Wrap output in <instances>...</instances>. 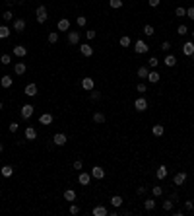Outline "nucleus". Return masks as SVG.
Segmentation results:
<instances>
[{"instance_id": "obj_30", "label": "nucleus", "mask_w": 194, "mask_h": 216, "mask_svg": "<svg viewBox=\"0 0 194 216\" xmlns=\"http://www.w3.org/2000/svg\"><path fill=\"white\" fill-rule=\"evenodd\" d=\"M144 208H146V210H153V208H155V201H153V199L144 201Z\"/></svg>"}, {"instance_id": "obj_32", "label": "nucleus", "mask_w": 194, "mask_h": 216, "mask_svg": "<svg viewBox=\"0 0 194 216\" xmlns=\"http://www.w3.org/2000/svg\"><path fill=\"white\" fill-rule=\"evenodd\" d=\"M93 121H95V123H105V115L103 113H93Z\"/></svg>"}, {"instance_id": "obj_18", "label": "nucleus", "mask_w": 194, "mask_h": 216, "mask_svg": "<svg viewBox=\"0 0 194 216\" xmlns=\"http://www.w3.org/2000/svg\"><path fill=\"white\" fill-rule=\"evenodd\" d=\"M151 133H153V136H163V133H165L163 125H153V129H151Z\"/></svg>"}, {"instance_id": "obj_16", "label": "nucleus", "mask_w": 194, "mask_h": 216, "mask_svg": "<svg viewBox=\"0 0 194 216\" xmlns=\"http://www.w3.org/2000/svg\"><path fill=\"white\" fill-rule=\"evenodd\" d=\"M39 123H41V125H51V123H52V115H51V113H43V115L39 117Z\"/></svg>"}, {"instance_id": "obj_33", "label": "nucleus", "mask_w": 194, "mask_h": 216, "mask_svg": "<svg viewBox=\"0 0 194 216\" xmlns=\"http://www.w3.org/2000/svg\"><path fill=\"white\" fill-rule=\"evenodd\" d=\"M144 33H146V35H148V37H151V35H153V33H155V29H153V27H151V25L148 24V25H144Z\"/></svg>"}, {"instance_id": "obj_24", "label": "nucleus", "mask_w": 194, "mask_h": 216, "mask_svg": "<svg viewBox=\"0 0 194 216\" xmlns=\"http://www.w3.org/2000/svg\"><path fill=\"white\" fill-rule=\"evenodd\" d=\"M0 173H2L4 177H12V173H14V167H12V166H4L2 170H0Z\"/></svg>"}, {"instance_id": "obj_12", "label": "nucleus", "mask_w": 194, "mask_h": 216, "mask_svg": "<svg viewBox=\"0 0 194 216\" xmlns=\"http://www.w3.org/2000/svg\"><path fill=\"white\" fill-rule=\"evenodd\" d=\"M35 138H37V130L33 127H27L25 129V140H35Z\"/></svg>"}, {"instance_id": "obj_48", "label": "nucleus", "mask_w": 194, "mask_h": 216, "mask_svg": "<svg viewBox=\"0 0 194 216\" xmlns=\"http://www.w3.org/2000/svg\"><path fill=\"white\" fill-rule=\"evenodd\" d=\"M4 20H6V22H10V20H14V14L12 12H4V16H2Z\"/></svg>"}, {"instance_id": "obj_20", "label": "nucleus", "mask_w": 194, "mask_h": 216, "mask_svg": "<svg viewBox=\"0 0 194 216\" xmlns=\"http://www.w3.org/2000/svg\"><path fill=\"white\" fill-rule=\"evenodd\" d=\"M80 51H82V55H83V57H91V55H93L91 45H82V47H80Z\"/></svg>"}, {"instance_id": "obj_46", "label": "nucleus", "mask_w": 194, "mask_h": 216, "mask_svg": "<svg viewBox=\"0 0 194 216\" xmlns=\"http://www.w3.org/2000/svg\"><path fill=\"white\" fill-rule=\"evenodd\" d=\"M192 208H194V203L190 201V199H188V201L185 203V210H192Z\"/></svg>"}, {"instance_id": "obj_34", "label": "nucleus", "mask_w": 194, "mask_h": 216, "mask_svg": "<svg viewBox=\"0 0 194 216\" xmlns=\"http://www.w3.org/2000/svg\"><path fill=\"white\" fill-rule=\"evenodd\" d=\"M120 47H130V43H132V41H130V37H126V35H124V37H120Z\"/></svg>"}, {"instance_id": "obj_40", "label": "nucleus", "mask_w": 194, "mask_h": 216, "mask_svg": "<svg viewBox=\"0 0 194 216\" xmlns=\"http://www.w3.org/2000/svg\"><path fill=\"white\" fill-rule=\"evenodd\" d=\"M175 14H177V18H185V16H186V10H185V8H177Z\"/></svg>"}, {"instance_id": "obj_5", "label": "nucleus", "mask_w": 194, "mask_h": 216, "mask_svg": "<svg viewBox=\"0 0 194 216\" xmlns=\"http://www.w3.org/2000/svg\"><path fill=\"white\" fill-rule=\"evenodd\" d=\"M134 107H136V111H146V109H148V101H146L144 97H138L134 101Z\"/></svg>"}, {"instance_id": "obj_31", "label": "nucleus", "mask_w": 194, "mask_h": 216, "mask_svg": "<svg viewBox=\"0 0 194 216\" xmlns=\"http://www.w3.org/2000/svg\"><path fill=\"white\" fill-rule=\"evenodd\" d=\"M0 86H2V88H10V86H12V78H10V76H4L2 80H0Z\"/></svg>"}, {"instance_id": "obj_26", "label": "nucleus", "mask_w": 194, "mask_h": 216, "mask_svg": "<svg viewBox=\"0 0 194 216\" xmlns=\"http://www.w3.org/2000/svg\"><path fill=\"white\" fill-rule=\"evenodd\" d=\"M165 64H167V66H175V64H177V57H175V55H167V57H165Z\"/></svg>"}, {"instance_id": "obj_13", "label": "nucleus", "mask_w": 194, "mask_h": 216, "mask_svg": "<svg viewBox=\"0 0 194 216\" xmlns=\"http://www.w3.org/2000/svg\"><path fill=\"white\" fill-rule=\"evenodd\" d=\"M25 96H29V97L37 96V86H35V84H27V86H25Z\"/></svg>"}, {"instance_id": "obj_45", "label": "nucleus", "mask_w": 194, "mask_h": 216, "mask_svg": "<svg viewBox=\"0 0 194 216\" xmlns=\"http://www.w3.org/2000/svg\"><path fill=\"white\" fill-rule=\"evenodd\" d=\"M0 62L2 64H10V55H2L0 57Z\"/></svg>"}, {"instance_id": "obj_23", "label": "nucleus", "mask_w": 194, "mask_h": 216, "mask_svg": "<svg viewBox=\"0 0 194 216\" xmlns=\"http://www.w3.org/2000/svg\"><path fill=\"white\" fill-rule=\"evenodd\" d=\"M64 199H66V201H68V203H72V201H76V193H74V191H72V189H66V191H64Z\"/></svg>"}, {"instance_id": "obj_53", "label": "nucleus", "mask_w": 194, "mask_h": 216, "mask_svg": "<svg viewBox=\"0 0 194 216\" xmlns=\"http://www.w3.org/2000/svg\"><path fill=\"white\" fill-rule=\"evenodd\" d=\"M82 166H83L82 160H76V162H74V170H82Z\"/></svg>"}, {"instance_id": "obj_4", "label": "nucleus", "mask_w": 194, "mask_h": 216, "mask_svg": "<svg viewBox=\"0 0 194 216\" xmlns=\"http://www.w3.org/2000/svg\"><path fill=\"white\" fill-rule=\"evenodd\" d=\"M52 142H55L56 146H64L66 144V134L64 133H56L55 136H52Z\"/></svg>"}, {"instance_id": "obj_14", "label": "nucleus", "mask_w": 194, "mask_h": 216, "mask_svg": "<svg viewBox=\"0 0 194 216\" xmlns=\"http://www.w3.org/2000/svg\"><path fill=\"white\" fill-rule=\"evenodd\" d=\"M14 55L22 59V57L27 55V49H25V47H22V45H16V47H14Z\"/></svg>"}, {"instance_id": "obj_54", "label": "nucleus", "mask_w": 194, "mask_h": 216, "mask_svg": "<svg viewBox=\"0 0 194 216\" xmlns=\"http://www.w3.org/2000/svg\"><path fill=\"white\" fill-rule=\"evenodd\" d=\"M86 35H87V39H95V31H93V29H90Z\"/></svg>"}, {"instance_id": "obj_22", "label": "nucleus", "mask_w": 194, "mask_h": 216, "mask_svg": "<svg viewBox=\"0 0 194 216\" xmlns=\"http://www.w3.org/2000/svg\"><path fill=\"white\" fill-rule=\"evenodd\" d=\"M91 212H93V216H107V208L105 207H95Z\"/></svg>"}, {"instance_id": "obj_56", "label": "nucleus", "mask_w": 194, "mask_h": 216, "mask_svg": "<svg viewBox=\"0 0 194 216\" xmlns=\"http://www.w3.org/2000/svg\"><path fill=\"white\" fill-rule=\"evenodd\" d=\"M4 150V144H2V142H0V152H2Z\"/></svg>"}, {"instance_id": "obj_50", "label": "nucleus", "mask_w": 194, "mask_h": 216, "mask_svg": "<svg viewBox=\"0 0 194 216\" xmlns=\"http://www.w3.org/2000/svg\"><path fill=\"white\" fill-rule=\"evenodd\" d=\"M186 16H188L190 20H194V6H190V8L186 10Z\"/></svg>"}, {"instance_id": "obj_55", "label": "nucleus", "mask_w": 194, "mask_h": 216, "mask_svg": "<svg viewBox=\"0 0 194 216\" xmlns=\"http://www.w3.org/2000/svg\"><path fill=\"white\" fill-rule=\"evenodd\" d=\"M146 191H148V187H138V189H136V193H138V195H144Z\"/></svg>"}, {"instance_id": "obj_17", "label": "nucleus", "mask_w": 194, "mask_h": 216, "mask_svg": "<svg viewBox=\"0 0 194 216\" xmlns=\"http://www.w3.org/2000/svg\"><path fill=\"white\" fill-rule=\"evenodd\" d=\"M185 181H186V173H185V171H179V173L175 175V185H182Z\"/></svg>"}, {"instance_id": "obj_38", "label": "nucleus", "mask_w": 194, "mask_h": 216, "mask_svg": "<svg viewBox=\"0 0 194 216\" xmlns=\"http://www.w3.org/2000/svg\"><path fill=\"white\" fill-rule=\"evenodd\" d=\"M109 6L111 8H120L122 6V0H109Z\"/></svg>"}, {"instance_id": "obj_27", "label": "nucleus", "mask_w": 194, "mask_h": 216, "mask_svg": "<svg viewBox=\"0 0 194 216\" xmlns=\"http://www.w3.org/2000/svg\"><path fill=\"white\" fill-rule=\"evenodd\" d=\"M148 74H150V68L148 66H140L138 68V76L140 78H148Z\"/></svg>"}, {"instance_id": "obj_37", "label": "nucleus", "mask_w": 194, "mask_h": 216, "mask_svg": "<svg viewBox=\"0 0 194 216\" xmlns=\"http://www.w3.org/2000/svg\"><path fill=\"white\" fill-rule=\"evenodd\" d=\"M163 210H173V199H167V201H163Z\"/></svg>"}, {"instance_id": "obj_41", "label": "nucleus", "mask_w": 194, "mask_h": 216, "mask_svg": "<svg viewBox=\"0 0 194 216\" xmlns=\"http://www.w3.org/2000/svg\"><path fill=\"white\" fill-rule=\"evenodd\" d=\"M151 193H153V197H161V195H163V189H161V187H153V189H151Z\"/></svg>"}, {"instance_id": "obj_51", "label": "nucleus", "mask_w": 194, "mask_h": 216, "mask_svg": "<svg viewBox=\"0 0 194 216\" xmlns=\"http://www.w3.org/2000/svg\"><path fill=\"white\" fill-rule=\"evenodd\" d=\"M10 133H18V123H10Z\"/></svg>"}, {"instance_id": "obj_25", "label": "nucleus", "mask_w": 194, "mask_h": 216, "mask_svg": "<svg viewBox=\"0 0 194 216\" xmlns=\"http://www.w3.org/2000/svg\"><path fill=\"white\" fill-rule=\"evenodd\" d=\"M148 80L151 82V84H157L159 82V72H155V70H151L150 74H148Z\"/></svg>"}, {"instance_id": "obj_19", "label": "nucleus", "mask_w": 194, "mask_h": 216, "mask_svg": "<svg viewBox=\"0 0 194 216\" xmlns=\"http://www.w3.org/2000/svg\"><path fill=\"white\" fill-rule=\"evenodd\" d=\"M14 29L16 31H23L25 29V20H22V18L16 20V22H14Z\"/></svg>"}, {"instance_id": "obj_42", "label": "nucleus", "mask_w": 194, "mask_h": 216, "mask_svg": "<svg viewBox=\"0 0 194 216\" xmlns=\"http://www.w3.org/2000/svg\"><path fill=\"white\" fill-rule=\"evenodd\" d=\"M90 99H91V101H97V99H101V93H99V92H93V90H91Z\"/></svg>"}, {"instance_id": "obj_1", "label": "nucleus", "mask_w": 194, "mask_h": 216, "mask_svg": "<svg viewBox=\"0 0 194 216\" xmlns=\"http://www.w3.org/2000/svg\"><path fill=\"white\" fill-rule=\"evenodd\" d=\"M35 14H37V22H39V24H45L47 18H49V14H47V8H45V6H39Z\"/></svg>"}, {"instance_id": "obj_57", "label": "nucleus", "mask_w": 194, "mask_h": 216, "mask_svg": "<svg viewBox=\"0 0 194 216\" xmlns=\"http://www.w3.org/2000/svg\"><path fill=\"white\" fill-rule=\"evenodd\" d=\"M6 2H8V4H14V2H16V0H6Z\"/></svg>"}, {"instance_id": "obj_36", "label": "nucleus", "mask_w": 194, "mask_h": 216, "mask_svg": "<svg viewBox=\"0 0 194 216\" xmlns=\"http://www.w3.org/2000/svg\"><path fill=\"white\" fill-rule=\"evenodd\" d=\"M56 41H58V33H56V31H51L49 33V43H56Z\"/></svg>"}, {"instance_id": "obj_15", "label": "nucleus", "mask_w": 194, "mask_h": 216, "mask_svg": "<svg viewBox=\"0 0 194 216\" xmlns=\"http://www.w3.org/2000/svg\"><path fill=\"white\" fill-rule=\"evenodd\" d=\"M25 70H27V68H25V64H23V62H16V66H14V72H16L18 76L25 74Z\"/></svg>"}, {"instance_id": "obj_59", "label": "nucleus", "mask_w": 194, "mask_h": 216, "mask_svg": "<svg viewBox=\"0 0 194 216\" xmlns=\"http://www.w3.org/2000/svg\"><path fill=\"white\" fill-rule=\"evenodd\" d=\"M192 39H194V29H192Z\"/></svg>"}, {"instance_id": "obj_8", "label": "nucleus", "mask_w": 194, "mask_h": 216, "mask_svg": "<svg viewBox=\"0 0 194 216\" xmlns=\"http://www.w3.org/2000/svg\"><path fill=\"white\" fill-rule=\"evenodd\" d=\"M91 177H95V179H103V177H105V170H103L101 166H95V167L91 170Z\"/></svg>"}, {"instance_id": "obj_35", "label": "nucleus", "mask_w": 194, "mask_h": 216, "mask_svg": "<svg viewBox=\"0 0 194 216\" xmlns=\"http://www.w3.org/2000/svg\"><path fill=\"white\" fill-rule=\"evenodd\" d=\"M177 33H179V35H186L188 33V27H186L185 24H181L179 27H177Z\"/></svg>"}, {"instance_id": "obj_58", "label": "nucleus", "mask_w": 194, "mask_h": 216, "mask_svg": "<svg viewBox=\"0 0 194 216\" xmlns=\"http://www.w3.org/2000/svg\"><path fill=\"white\" fill-rule=\"evenodd\" d=\"M2 107H4V105H2V101H0V109H2Z\"/></svg>"}, {"instance_id": "obj_52", "label": "nucleus", "mask_w": 194, "mask_h": 216, "mask_svg": "<svg viewBox=\"0 0 194 216\" xmlns=\"http://www.w3.org/2000/svg\"><path fill=\"white\" fill-rule=\"evenodd\" d=\"M148 2H150V6H151V8H155V6H159L161 0H148Z\"/></svg>"}, {"instance_id": "obj_21", "label": "nucleus", "mask_w": 194, "mask_h": 216, "mask_svg": "<svg viewBox=\"0 0 194 216\" xmlns=\"http://www.w3.org/2000/svg\"><path fill=\"white\" fill-rule=\"evenodd\" d=\"M155 175H157V179H165L167 177V167L159 166V167H157V171H155Z\"/></svg>"}, {"instance_id": "obj_39", "label": "nucleus", "mask_w": 194, "mask_h": 216, "mask_svg": "<svg viewBox=\"0 0 194 216\" xmlns=\"http://www.w3.org/2000/svg\"><path fill=\"white\" fill-rule=\"evenodd\" d=\"M76 24H78V25H80V27H83V25H86V24H87V20H86V18H83V16H78V18H76Z\"/></svg>"}, {"instance_id": "obj_2", "label": "nucleus", "mask_w": 194, "mask_h": 216, "mask_svg": "<svg viewBox=\"0 0 194 216\" xmlns=\"http://www.w3.org/2000/svg\"><path fill=\"white\" fill-rule=\"evenodd\" d=\"M33 111H35V107L31 103H25V105H22V117L23 119H29L31 115H33Z\"/></svg>"}, {"instance_id": "obj_3", "label": "nucleus", "mask_w": 194, "mask_h": 216, "mask_svg": "<svg viewBox=\"0 0 194 216\" xmlns=\"http://www.w3.org/2000/svg\"><path fill=\"white\" fill-rule=\"evenodd\" d=\"M134 51L138 53V55H142V53H148V51H150V47H148V43H144V41L140 39V41H136V45H134Z\"/></svg>"}, {"instance_id": "obj_7", "label": "nucleus", "mask_w": 194, "mask_h": 216, "mask_svg": "<svg viewBox=\"0 0 194 216\" xmlns=\"http://www.w3.org/2000/svg\"><path fill=\"white\" fill-rule=\"evenodd\" d=\"M182 53H185L186 57H192V53H194V41H186V43L182 45Z\"/></svg>"}, {"instance_id": "obj_44", "label": "nucleus", "mask_w": 194, "mask_h": 216, "mask_svg": "<svg viewBox=\"0 0 194 216\" xmlns=\"http://www.w3.org/2000/svg\"><path fill=\"white\" fill-rule=\"evenodd\" d=\"M78 212H80V207H78V204H72V207H70V214L76 216Z\"/></svg>"}, {"instance_id": "obj_49", "label": "nucleus", "mask_w": 194, "mask_h": 216, "mask_svg": "<svg viewBox=\"0 0 194 216\" xmlns=\"http://www.w3.org/2000/svg\"><path fill=\"white\" fill-rule=\"evenodd\" d=\"M136 90H138L140 93H146V90H148V88H146V84H138V86H136Z\"/></svg>"}, {"instance_id": "obj_6", "label": "nucleus", "mask_w": 194, "mask_h": 216, "mask_svg": "<svg viewBox=\"0 0 194 216\" xmlns=\"http://www.w3.org/2000/svg\"><path fill=\"white\" fill-rule=\"evenodd\" d=\"M78 181H80V185H90V181H91V173L82 171L80 175H78Z\"/></svg>"}, {"instance_id": "obj_43", "label": "nucleus", "mask_w": 194, "mask_h": 216, "mask_svg": "<svg viewBox=\"0 0 194 216\" xmlns=\"http://www.w3.org/2000/svg\"><path fill=\"white\" fill-rule=\"evenodd\" d=\"M148 64H150V68H155L157 64H159V60H157V59H155V57H151V59L148 60Z\"/></svg>"}, {"instance_id": "obj_60", "label": "nucleus", "mask_w": 194, "mask_h": 216, "mask_svg": "<svg viewBox=\"0 0 194 216\" xmlns=\"http://www.w3.org/2000/svg\"><path fill=\"white\" fill-rule=\"evenodd\" d=\"M192 60H194V53H192Z\"/></svg>"}, {"instance_id": "obj_10", "label": "nucleus", "mask_w": 194, "mask_h": 216, "mask_svg": "<svg viewBox=\"0 0 194 216\" xmlns=\"http://www.w3.org/2000/svg\"><path fill=\"white\" fill-rule=\"evenodd\" d=\"M93 86H95L93 78H83V80H82V88H83V90H87V92H91Z\"/></svg>"}, {"instance_id": "obj_29", "label": "nucleus", "mask_w": 194, "mask_h": 216, "mask_svg": "<svg viewBox=\"0 0 194 216\" xmlns=\"http://www.w3.org/2000/svg\"><path fill=\"white\" fill-rule=\"evenodd\" d=\"M10 35V27H6V25H0V39H6Z\"/></svg>"}, {"instance_id": "obj_11", "label": "nucleus", "mask_w": 194, "mask_h": 216, "mask_svg": "<svg viewBox=\"0 0 194 216\" xmlns=\"http://www.w3.org/2000/svg\"><path fill=\"white\" fill-rule=\"evenodd\" d=\"M56 27H58V31H68V29H70V20H68V18H62Z\"/></svg>"}, {"instance_id": "obj_47", "label": "nucleus", "mask_w": 194, "mask_h": 216, "mask_svg": "<svg viewBox=\"0 0 194 216\" xmlns=\"http://www.w3.org/2000/svg\"><path fill=\"white\" fill-rule=\"evenodd\" d=\"M161 49H163V51L167 53V51L171 49V43H169V41H163V43H161Z\"/></svg>"}, {"instance_id": "obj_9", "label": "nucleus", "mask_w": 194, "mask_h": 216, "mask_svg": "<svg viewBox=\"0 0 194 216\" xmlns=\"http://www.w3.org/2000/svg\"><path fill=\"white\" fill-rule=\"evenodd\" d=\"M68 43H70V45H78V43H80V33H78V31H70V33H68Z\"/></svg>"}, {"instance_id": "obj_28", "label": "nucleus", "mask_w": 194, "mask_h": 216, "mask_svg": "<svg viewBox=\"0 0 194 216\" xmlns=\"http://www.w3.org/2000/svg\"><path fill=\"white\" fill-rule=\"evenodd\" d=\"M111 204H113L115 208H118L120 204H122V197H118V195H115V197L111 199Z\"/></svg>"}]
</instances>
